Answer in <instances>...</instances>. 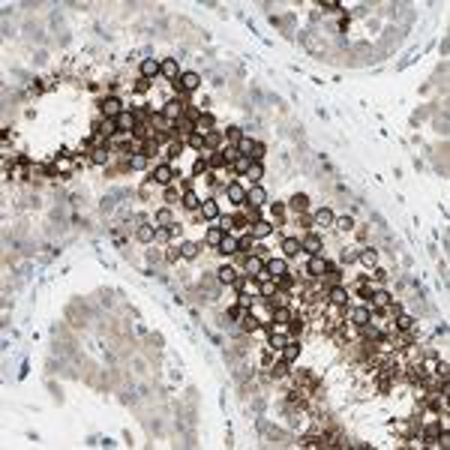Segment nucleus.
<instances>
[{
	"label": "nucleus",
	"mask_w": 450,
	"mask_h": 450,
	"mask_svg": "<svg viewBox=\"0 0 450 450\" xmlns=\"http://www.w3.org/2000/svg\"><path fill=\"white\" fill-rule=\"evenodd\" d=\"M300 249H306L309 255H321V237L318 234H306L300 240Z\"/></svg>",
	"instance_id": "obj_10"
},
{
	"label": "nucleus",
	"mask_w": 450,
	"mask_h": 450,
	"mask_svg": "<svg viewBox=\"0 0 450 450\" xmlns=\"http://www.w3.org/2000/svg\"><path fill=\"white\" fill-rule=\"evenodd\" d=\"M192 129H195L198 135H207V132H213V117L207 114V111H204V114H198V120H195V126H192Z\"/></svg>",
	"instance_id": "obj_15"
},
{
	"label": "nucleus",
	"mask_w": 450,
	"mask_h": 450,
	"mask_svg": "<svg viewBox=\"0 0 450 450\" xmlns=\"http://www.w3.org/2000/svg\"><path fill=\"white\" fill-rule=\"evenodd\" d=\"M198 243H192V240H183V243H180V255L186 258V261H192V258H198Z\"/></svg>",
	"instance_id": "obj_19"
},
{
	"label": "nucleus",
	"mask_w": 450,
	"mask_h": 450,
	"mask_svg": "<svg viewBox=\"0 0 450 450\" xmlns=\"http://www.w3.org/2000/svg\"><path fill=\"white\" fill-rule=\"evenodd\" d=\"M396 327H399V330H411V327H414V318L411 315H396Z\"/></svg>",
	"instance_id": "obj_39"
},
{
	"label": "nucleus",
	"mask_w": 450,
	"mask_h": 450,
	"mask_svg": "<svg viewBox=\"0 0 450 450\" xmlns=\"http://www.w3.org/2000/svg\"><path fill=\"white\" fill-rule=\"evenodd\" d=\"M156 225H165V228L174 225V213H171V207H159V210H156Z\"/></svg>",
	"instance_id": "obj_21"
},
{
	"label": "nucleus",
	"mask_w": 450,
	"mask_h": 450,
	"mask_svg": "<svg viewBox=\"0 0 450 450\" xmlns=\"http://www.w3.org/2000/svg\"><path fill=\"white\" fill-rule=\"evenodd\" d=\"M114 123H117V129L123 132V135H132V132H135V126H138V120H135V114L123 111L120 117H114Z\"/></svg>",
	"instance_id": "obj_5"
},
{
	"label": "nucleus",
	"mask_w": 450,
	"mask_h": 450,
	"mask_svg": "<svg viewBox=\"0 0 450 450\" xmlns=\"http://www.w3.org/2000/svg\"><path fill=\"white\" fill-rule=\"evenodd\" d=\"M243 330L246 333H255L258 330V318L255 315H243Z\"/></svg>",
	"instance_id": "obj_41"
},
{
	"label": "nucleus",
	"mask_w": 450,
	"mask_h": 450,
	"mask_svg": "<svg viewBox=\"0 0 450 450\" xmlns=\"http://www.w3.org/2000/svg\"><path fill=\"white\" fill-rule=\"evenodd\" d=\"M201 216H204V219H219V204H216L213 198L201 201Z\"/></svg>",
	"instance_id": "obj_17"
},
{
	"label": "nucleus",
	"mask_w": 450,
	"mask_h": 450,
	"mask_svg": "<svg viewBox=\"0 0 450 450\" xmlns=\"http://www.w3.org/2000/svg\"><path fill=\"white\" fill-rule=\"evenodd\" d=\"M153 234H156V225H138V231H135V237L141 240V243H150Z\"/></svg>",
	"instance_id": "obj_24"
},
{
	"label": "nucleus",
	"mask_w": 450,
	"mask_h": 450,
	"mask_svg": "<svg viewBox=\"0 0 450 450\" xmlns=\"http://www.w3.org/2000/svg\"><path fill=\"white\" fill-rule=\"evenodd\" d=\"M306 201H309L306 195H294V198H291V207H294V210H303V207H306Z\"/></svg>",
	"instance_id": "obj_45"
},
{
	"label": "nucleus",
	"mask_w": 450,
	"mask_h": 450,
	"mask_svg": "<svg viewBox=\"0 0 450 450\" xmlns=\"http://www.w3.org/2000/svg\"><path fill=\"white\" fill-rule=\"evenodd\" d=\"M219 282H222V285H234V282H237L234 267H219Z\"/></svg>",
	"instance_id": "obj_28"
},
{
	"label": "nucleus",
	"mask_w": 450,
	"mask_h": 450,
	"mask_svg": "<svg viewBox=\"0 0 450 450\" xmlns=\"http://www.w3.org/2000/svg\"><path fill=\"white\" fill-rule=\"evenodd\" d=\"M171 237V228H165V225H159L156 234H153V240H159V243H165V240Z\"/></svg>",
	"instance_id": "obj_44"
},
{
	"label": "nucleus",
	"mask_w": 450,
	"mask_h": 450,
	"mask_svg": "<svg viewBox=\"0 0 450 450\" xmlns=\"http://www.w3.org/2000/svg\"><path fill=\"white\" fill-rule=\"evenodd\" d=\"M246 273H249V279H252V276H258V279H267L264 261H261L258 255H249V258H246Z\"/></svg>",
	"instance_id": "obj_4"
},
{
	"label": "nucleus",
	"mask_w": 450,
	"mask_h": 450,
	"mask_svg": "<svg viewBox=\"0 0 450 450\" xmlns=\"http://www.w3.org/2000/svg\"><path fill=\"white\" fill-rule=\"evenodd\" d=\"M159 72H162L168 81H177V75H180V72H177V60H174V57L162 60V63H159Z\"/></svg>",
	"instance_id": "obj_14"
},
{
	"label": "nucleus",
	"mask_w": 450,
	"mask_h": 450,
	"mask_svg": "<svg viewBox=\"0 0 450 450\" xmlns=\"http://www.w3.org/2000/svg\"><path fill=\"white\" fill-rule=\"evenodd\" d=\"M90 162H93V165H105V162H108V150H105V147H96V150L90 153Z\"/></svg>",
	"instance_id": "obj_32"
},
{
	"label": "nucleus",
	"mask_w": 450,
	"mask_h": 450,
	"mask_svg": "<svg viewBox=\"0 0 450 450\" xmlns=\"http://www.w3.org/2000/svg\"><path fill=\"white\" fill-rule=\"evenodd\" d=\"M69 168H72V159H60V162H57V171H63V174H66Z\"/></svg>",
	"instance_id": "obj_46"
},
{
	"label": "nucleus",
	"mask_w": 450,
	"mask_h": 450,
	"mask_svg": "<svg viewBox=\"0 0 450 450\" xmlns=\"http://www.w3.org/2000/svg\"><path fill=\"white\" fill-rule=\"evenodd\" d=\"M189 147H195V150H204V147H207L204 135H198V132H195V135H189Z\"/></svg>",
	"instance_id": "obj_42"
},
{
	"label": "nucleus",
	"mask_w": 450,
	"mask_h": 450,
	"mask_svg": "<svg viewBox=\"0 0 450 450\" xmlns=\"http://www.w3.org/2000/svg\"><path fill=\"white\" fill-rule=\"evenodd\" d=\"M264 150H267V147H264L261 141H255V144H252V153H249V159H252V162H258V159L264 156Z\"/></svg>",
	"instance_id": "obj_40"
},
{
	"label": "nucleus",
	"mask_w": 450,
	"mask_h": 450,
	"mask_svg": "<svg viewBox=\"0 0 450 450\" xmlns=\"http://www.w3.org/2000/svg\"><path fill=\"white\" fill-rule=\"evenodd\" d=\"M180 87H183L186 93L198 90V87H201V75H198V72H183V75H180Z\"/></svg>",
	"instance_id": "obj_9"
},
{
	"label": "nucleus",
	"mask_w": 450,
	"mask_h": 450,
	"mask_svg": "<svg viewBox=\"0 0 450 450\" xmlns=\"http://www.w3.org/2000/svg\"><path fill=\"white\" fill-rule=\"evenodd\" d=\"M249 165H252V159H249V156H237V162H234V171H237V174H246V171H249Z\"/></svg>",
	"instance_id": "obj_38"
},
{
	"label": "nucleus",
	"mask_w": 450,
	"mask_h": 450,
	"mask_svg": "<svg viewBox=\"0 0 450 450\" xmlns=\"http://www.w3.org/2000/svg\"><path fill=\"white\" fill-rule=\"evenodd\" d=\"M183 207H189V210H195V207H201V198L192 192V189H189V192L183 195Z\"/></svg>",
	"instance_id": "obj_34"
},
{
	"label": "nucleus",
	"mask_w": 450,
	"mask_h": 450,
	"mask_svg": "<svg viewBox=\"0 0 450 450\" xmlns=\"http://www.w3.org/2000/svg\"><path fill=\"white\" fill-rule=\"evenodd\" d=\"M297 354H300V345H297V342H288L285 348H282V357H285V363L297 360Z\"/></svg>",
	"instance_id": "obj_31"
},
{
	"label": "nucleus",
	"mask_w": 450,
	"mask_h": 450,
	"mask_svg": "<svg viewBox=\"0 0 450 450\" xmlns=\"http://www.w3.org/2000/svg\"><path fill=\"white\" fill-rule=\"evenodd\" d=\"M243 177H249V183H258V180L264 177V165H261V162H252V165H249V171H246Z\"/></svg>",
	"instance_id": "obj_25"
},
{
	"label": "nucleus",
	"mask_w": 450,
	"mask_h": 450,
	"mask_svg": "<svg viewBox=\"0 0 450 450\" xmlns=\"http://www.w3.org/2000/svg\"><path fill=\"white\" fill-rule=\"evenodd\" d=\"M102 114H105V120H114V117H120V114H123V111H129L126 105H123V102H120L117 96H108L105 102H102Z\"/></svg>",
	"instance_id": "obj_1"
},
{
	"label": "nucleus",
	"mask_w": 450,
	"mask_h": 450,
	"mask_svg": "<svg viewBox=\"0 0 450 450\" xmlns=\"http://www.w3.org/2000/svg\"><path fill=\"white\" fill-rule=\"evenodd\" d=\"M333 225H336L339 231H348L351 225H354V219H351V216H342V219H333Z\"/></svg>",
	"instance_id": "obj_43"
},
{
	"label": "nucleus",
	"mask_w": 450,
	"mask_h": 450,
	"mask_svg": "<svg viewBox=\"0 0 450 450\" xmlns=\"http://www.w3.org/2000/svg\"><path fill=\"white\" fill-rule=\"evenodd\" d=\"M183 114V105H180V102L174 99V102H165V108H162V117L165 120H177Z\"/></svg>",
	"instance_id": "obj_18"
},
{
	"label": "nucleus",
	"mask_w": 450,
	"mask_h": 450,
	"mask_svg": "<svg viewBox=\"0 0 450 450\" xmlns=\"http://www.w3.org/2000/svg\"><path fill=\"white\" fill-rule=\"evenodd\" d=\"M264 270H267V276H273V279H282V276L288 273V261L285 258H270V261L264 264Z\"/></svg>",
	"instance_id": "obj_2"
},
{
	"label": "nucleus",
	"mask_w": 450,
	"mask_h": 450,
	"mask_svg": "<svg viewBox=\"0 0 450 450\" xmlns=\"http://www.w3.org/2000/svg\"><path fill=\"white\" fill-rule=\"evenodd\" d=\"M225 138H228V144H240V141H243V132H240V126H228Z\"/></svg>",
	"instance_id": "obj_35"
},
{
	"label": "nucleus",
	"mask_w": 450,
	"mask_h": 450,
	"mask_svg": "<svg viewBox=\"0 0 450 450\" xmlns=\"http://www.w3.org/2000/svg\"><path fill=\"white\" fill-rule=\"evenodd\" d=\"M225 237V231L219 228V225H213V228L210 231H207V243H210V246H219V240Z\"/></svg>",
	"instance_id": "obj_33"
},
{
	"label": "nucleus",
	"mask_w": 450,
	"mask_h": 450,
	"mask_svg": "<svg viewBox=\"0 0 450 450\" xmlns=\"http://www.w3.org/2000/svg\"><path fill=\"white\" fill-rule=\"evenodd\" d=\"M216 249H219L222 255H234V252H237V237H234V234H225V237L219 240Z\"/></svg>",
	"instance_id": "obj_16"
},
{
	"label": "nucleus",
	"mask_w": 450,
	"mask_h": 450,
	"mask_svg": "<svg viewBox=\"0 0 450 450\" xmlns=\"http://www.w3.org/2000/svg\"><path fill=\"white\" fill-rule=\"evenodd\" d=\"M273 228H276V225H270V222H264V219H258V222H252V225H249V234L261 240V237L273 234Z\"/></svg>",
	"instance_id": "obj_11"
},
{
	"label": "nucleus",
	"mask_w": 450,
	"mask_h": 450,
	"mask_svg": "<svg viewBox=\"0 0 450 450\" xmlns=\"http://www.w3.org/2000/svg\"><path fill=\"white\" fill-rule=\"evenodd\" d=\"M321 9H327V12H336V9H339V3H336V0H327V3H321Z\"/></svg>",
	"instance_id": "obj_47"
},
{
	"label": "nucleus",
	"mask_w": 450,
	"mask_h": 450,
	"mask_svg": "<svg viewBox=\"0 0 450 450\" xmlns=\"http://www.w3.org/2000/svg\"><path fill=\"white\" fill-rule=\"evenodd\" d=\"M246 201H249L252 207H264V204H267V192H264L261 186H249V189H246Z\"/></svg>",
	"instance_id": "obj_8"
},
{
	"label": "nucleus",
	"mask_w": 450,
	"mask_h": 450,
	"mask_svg": "<svg viewBox=\"0 0 450 450\" xmlns=\"http://www.w3.org/2000/svg\"><path fill=\"white\" fill-rule=\"evenodd\" d=\"M333 219H336V216L327 210V207L315 213V225H318V228H333Z\"/></svg>",
	"instance_id": "obj_20"
},
{
	"label": "nucleus",
	"mask_w": 450,
	"mask_h": 450,
	"mask_svg": "<svg viewBox=\"0 0 450 450\" xmlns=\"http://www.w3.org/2000/svg\"><path fill=\"white\" fill-rule=\"evenodd\" d=\"M360 264H363V267H375V264H378V252H375V249H363V252H360Z\"/></svg>",
	"instance_id": "obj_27"
},
{
	"label": "nucleus",
	"mask_w": 450,
	"mask_h": 450,
	"mask_svg": "<svg viewBox=\"0 0 450 450\" xmlns=\"http://www.w3.org/2000/svg\"><path fill=\"white\" fill-rule=\"evenodd\" d=\"M225 195H228V201H234V204H246V186L243 183H228Z\"/></svg>",
	"instance_id": "obj_6"
},
{
	"label": "nucleus",
	"mask_w": 450,
	"mask_h": 450,
	"mask_svg": "<svg viewBox=\"0 0 450 450\" xmlns=\"http://www.w3.org/2000/svg\"><path fill=\"white\" fill-rule=\"evenodd\" d=\"M327 297H330L333 306H342V303H348V291L336 285V288H330V294H327Z\"/></svg>",
	"instance_id": "obj_22"
},
{
	"label": "nucleus",
	"mask_w": 450,
	"mask_h": 450,
	"mask_svg": "<svg viewBox=\"0 0 450 450\" xmlns=\"http://www.w3.org/2000/svg\"><path fill=\"white\" fill-rule=\"evenodd\" d=\"M159 75V60H153V57H144L141 60V78H156Z\"/></svg>",
	"instance_id": "obj_13"
},
{
	"label": "nucleus",
	"mask_w": 450,
	"mask_h": 450,
	"mask_svg": "<svg viewBox=\"0 0 450 450\" xmlns=\"http://www.w3.org/2000/svg\"><path fill=\"white\" fill-rule=\"evenodd\" d=\"M273 321H279V324H288V321H291V309H288V306H279V309L273 312Z\"/></svg>",
	"instance_id": "obj_36"
},
{
	"label": "nucleus",
	"mask_w": 450,
	"mask_h": 450,
	"mask_svg": "<svg viewBox=\"0 0 450 450\" xmlns=\"http://www.w3.org/2000/svg\"><path fill=\"white\" fill-rule=\"evenodd\" d=\"M282 252H285V255H297V252H300V240H297V237H285V240H282Z\"/></svg>",
	"instance_id": "obj_26"
},
{
	"label": "nucleus",
	"mask_w": 450,
	"mask_h": 450,
	"mask_svg": "<svg viewBox=\"0 0 450 450\" xmlns=\"http://www.w3.org/2000/svg\"><path fill=\"white\" fill-rule=\"evenodd\" d=\"M129 168H135V171L147 168V153H132V156H129Z\"/></svg>",
	"instance_id": "obj_29"
},
{
	"label": "nucleus",
	"mask_w": 450,
	"mask_h": 450,
	"mask_svg": "<svg viewBox=\"0 0 450 450\" xmlns=\"http://www.w3.org/2000/svg\"><path fill=\"white\" fill-rule=\"evenodd\" d=\"M258 294H261V297H270V294H276V282H270V276H267V279H261V288H258Z\"/></svg>",
	"instance_id": "obj_37"
},
{
	"label": "nucleus",
	"mask_w": 450,
	"mask_h": 450,
	"mask_svg": "<svg viewBox=\"0 0 450 450\" xmlns=\"http://www.w3.org/2000/svg\"><path fill=\"white\" fill-rule=\"evenodd\" d=\"M153 180H156L159 186H168L171 180H174V168L171 165H156L153 168Z\"/></svg>",
	"instance_id": "obj_7"
},
{
	"label": "nucleus",
	"mask_w": 450,
	"mask_h": 450,
	"mask_svg": "<svg viewBox=\"0 0 450 450\" xmlns=\"http://www.w3.org/2000/svg\"><path fill=\"white\" fill-rule=\"evenodd\" d=\"M369 303L366 306H357V309H351V324H357V327H366L369 324Z\"/></svg>",
	"instance_id": "obj_12"
},
{
	"label": "nucleus",
	"mask_w": 450,
	"mask_h": 450,
	"mask_svg": "<svg viewBox=\"0 0 450 450\" xmlns=\"http://www.w3.org/2000/svg\"><path fill=\"white\" fill-rule=\"evenodd\" d=\"M390 303V294L387 291H372V303H369V309H384Z\"/></svg>",
	"instance_id": "obj_23"
},
{
	"label": "nucleus",
	"mask_w": 450,
	"mask_h": 450,
	"mask_svg": "<svg viewBox=\"0 0 450 450\" xmlns=\"http://www.w3.org/2000/svg\"><path fill=\"white\" fill-rule=\"evenodd\" d=\"M285 345H288V339H285L282 330H273V333H270V348H279V351H282Z\"/></svg>",
	"instance_id": "obj_30"
},
{
	"label": "nucleus",
	"mask_w": 450,
	"mask_h": 450,
	"mask_svg": "<svg viewBox=\"0 0 450 450\" xmlns=\"http://www.w3.org/2000/svg\"><path fill=\"white\" fill-rule=\"evenodd\" d=\"M306 273L309 276H327V261H324V255H309V264H306Z\"/></svg>",
	"instance_id": "obj_3"
}]
</instances>
